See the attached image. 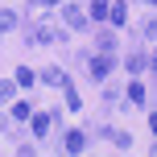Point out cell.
I'll return each instance as SVG.
<instances>
[{
    "instance_id": "13",
    "label": "cell",
    "mask_w": 157,
    "mask_h": 157,
    "mask_svg": "<svg viewBox=\"0 0 157 157\" xmlns=\"http://www.w3.org/2000/svg\"><path fill=\"white\" fill-rule=\"evenodd\" d=\"M17 83H21V87H29V83H33V71H25V66H21V71H17Z\"/></svg>"
},
{
    "instance_id": "5",
    "label": "cell",
    "mask_w": 157,
    "mask_h": 157,
    "mask_svg": "<svg viewBox=\"0 0 157 157\" xmlns=\"http://www.w3.org/2000/svg\"><path fill=\"white\" fill-rule=\"evenodd\" d=\"M83 145H87L83 132H66V149H71V153H83Z\"/></svg>"
},
{
    "instance_id": "1",
    "label": "cell",
    "mask_w": 157,
    "mask_h": 157,
    "mask_svg": "<svg viewBox=\"0 0 157 157\" xmlns=\"http://www.w3.org/2000/svg\"><path fill=\"white\" fill-rule=\"evenodd\" d=\"M62 21L71 25V29H83V25H87V17H83V8H75V4H66V13H62Z\"/></svg>"
},
{
    "instance_id": "9",
    "label": "cell",
    "mask_w": 157,
    "mask_h": 157,
    "mask_svg": "<svg viewBox=\"0 0 157 157\" xmlns=\"http://www.w3.org/2000/svg\"><path fill=\"white\" fill-rule=\"evenodd\" d=\"M13 25H17V13H8V8H4V13H0V33H8Z\"/></svg>"
},
{
    "instance_id": "7",
    "label": "cell",
    "mask_w": 157,
    "mask_h": 157,
    "mask_svg": "<svg viewBox=\"0 0 157 157\" xmlns=\"http://www.w3.org/2000/svg\"><path fill=\"white\" fill-rule=\"evenodd\" d=\"M128 99H132V103H145V83H128Z\"/></svg>"
},
{
    "instance_id": "3",
    "label": "cell",
    "mask_w": 157,
    "mask_h": 157,
    "mask_svg": "<svg viewBox=\"0 0 157 157\" xmlns=\"http://www.w3.org/2000/svg\"><path fill=\"white\" fill-rule=\"evenodd\" d=\"M108 17H112V25H124V17H128V4H124V0L108 4Z\"/></svg>"
},
{
    "instance_id": "2",
    "label": "cell",
    "mask_w": 157,
    "mask_h": 157,
    "mask_svg": "<svg viewBox=\"0 0 157 157\" xmlns=\"http://www.w3.org/2000/svg\"><path fill=\"white\" fill-rule=\"evenodd\" d=\"M33 37H37V41H62V29H54V25H37Z\"/></svg>"
},
{
    "instance_id": "6",
    "label": "cell",
    "mask_w": 157,
    "mask_h": 157,
    "mask_svg": "<svg viewBox=\"0 0 157 157\" xmlns=\"http://www.w3.org/2000/svg\"><path fill=\"white\" fill-rule=\"evenodd\" d=\"M108 71H112V58H95V62H91V75L95 78H103Z\"/></svg>"
},
{
    "instance_id": "10",
    "label": "cell",
    "mask_w": 157,
    "mask_h": 157,
    "mask_svg": "<svg viewBox=\"0 0 157 157\" xmlns=\"http://www.w3.org/2000/svg\"><path fill=\"white\" fill-rule=\"evenodd\" d=\"M91 17H95V21H103V17H108V0H95V4H91Z\"/></svg>"
},
{
    "instance_id": "14",
    "label": "cell",
    "mask_w": 157,
    "mask_h": 157,
    "mask_svg": "<svg viewBox=\"0 0 157 157\" xmlns=\"http://www.w3.org/2000/svg\"><path fill=\"white\" fill-rule=\"evenodd\" d=\"M13 87L17 83H0V99H13Z\"/></svg>"
},
{
    "instance_id": "12",
    "label": "cell",
    "mask_w": 157,
    "mask_h": 157,
    "mask_svg": "<svg viewBox=\"0 0 157 157\" xmlns=\"http://www.w3.org/2000/svg\"><path fill=\"white\" fill-rule=\"evenodd\" d=\"M128 66H132V71H145V66H149V58H145V54H132V58H128Z\"/></svg>"
},
{
    "instance_id": "15",
    "label": "cell",
    "mask_w": 157,
    "mask_h": 157,
    "mask_svg": "<svg viewBox=\"0 0 157 157\" xmlns=\"http://www.w3.org/2000/svg\"><path fill=\"white\" fill-rule=\"evenodd\" d=\"M46 4H50V0H46ZM54 4H58V0H54Z\"/></svg>"
},
{
    "instance_id": "4",
    "label": "cell",
    "mask_w": 157,
    "mask_h": 157,
    "mask_svg": "<svg viewBox=\"0 0 157 157\" xmlns=\"http://www.w3.org/2000/svg\"><path fill=\"white\" fill-rule=\"evenodd\" d=\"M50 120H54L50 112H37V116H33V132H37V136H46V132H50Z\"/></svg>"
},
{
    "instance_id": "8",
    "label": "cell",
    "mask_w": 157,
    "mask_h": 157,
    "mask_svg": "<svg viewBox=\"0 0 157 157\" xmlns=\"http://www.w3.org/2000/svg\"><path fill=\"white\" fill-rule=\"evenodd\" d=\"M108 136H112V141H116V145H120V149H128V145H132V136H128V132H120V128H112V132H108Z\"/></svg>"
},
{
    "instance_id": "11",
    "label": "cell",
    "mask_w": 157,
    "mask_h": 157,
    "mask_svg": "<svg viewBox=\"0 0 157 157\" xmlns=\"http://www.w3.org/2000/svg\"><path fill=\"white\" fill-rule=\"evenodd\" d=\"M46 83H58V87H66V75H62V71H54V66H50V71H46Z\"/></svg>"
}]
</instances>
